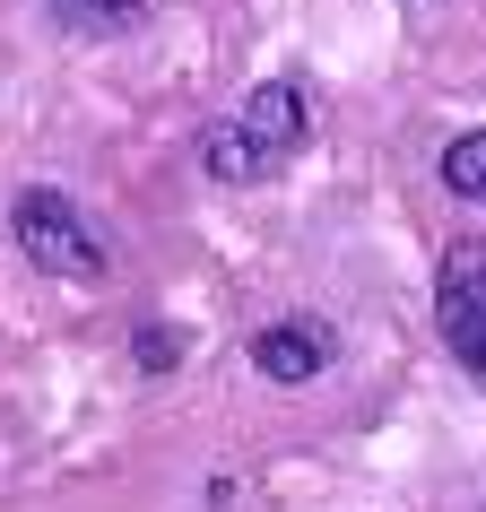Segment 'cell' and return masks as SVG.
I'll return each instance as SVG.
<instances>
[{"instance_id":"cell-3","label":"cell","mask_w":486,"mask_h":512,"mask_svg":"<svg viewBox=\"0 0 486 512\" xmlns=\"http://www.w3.org/2000/svg\"><path fill=\"white\" fill-rule=\"evenodd\" d=\"M434 330L469 382H486V243L460 235L443 243V270H434Z\"/></svg>"},{"instance_id":"cell-1","label":"cell","mask_w":486,"mask_h":512,"mask_svg":"<svg viewBox=\"0 0 486 512\" xmlns=\"http://www.w3.org/2000/svg\"><path fill=\"white\" fill-rule=\"evenodd\" d=\"M304 139H313V96H304V79H261L226 122L200 131V165H209V183H270Z\"/></svg>"},{"instance_id":"cell-7","label":"cell","mask_w":486,"mask_h":512,"mask_svg":"<svg viewBox=\"0 0 486 512\" xmlns=\"http://www.w3.org/2000/svg\"><path fill=\"white\" fill-rule=\"evenodd\" d=\"M183 356H191V339H183L174 322H139V330H131V365H139L148 382H165Z\"/></svg>"},{"instance_id":"cell-4","label":"cell","mask_w":486,"mask_h":512,"mask_svg":"<svg viewBox=\"0 0 486 512\" xmlns=\"http://www.w3.org/2000/svg\"><path fill=\"white\" fill-rule=\"evenodd\" d=\"M330 365H339V330L322 322V313H278V322L252 330V374L261 382H322Z\"/></svg>"},{"instance_id":"cell-2","label":"cell","mask_w":486,"mask_h":512,"mask_svg":"<svg viewBox=\"0 0 486 512\" xmlns=\"http://www.w3.org/2000/svg\"><path fill=\"white\" fill-rule=\"evenodd\" d=\"M9 235H18V252H27L44 278H105L96 226H87V217L70 209V191H53V183H27L9 200Z\"/></svg>"},{"instance_id":"cell-5","label":"cell","mask_w":486,"mask_h":512,"mask_svg":"<svg viewBox=\"0 0 486 512\" xmlns=\"http://www.w3.org/2000/svg\"><path fill=\"white\" fill-rule=\"evenodd\" d=\"M53 27L87 35V44H113V35H131L139 18H148V0H35Z\"/></svg>"},{"instance_id":"cell-6","label":"cell","mask_w":486,"mask_h":512,"mask_svg":"<svg viewBox=\"0 0 486 512\" xmlns=\"http://www.w3.org/2000/svg\"><path fill=\"white\" fill-rule=\"evenodd\" d=\"M434 174H443L452 200H486V131H452L443 157H434Z\"/></svg>"}]
</instances>
